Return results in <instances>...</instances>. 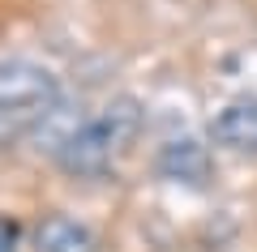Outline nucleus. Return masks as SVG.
Masks as SVG:
<instances>
[{
    "mask_svg": "<svg viewBox=\"0 0 257 252\" xmlns=\"http://www.w3.org/2000/svg\"><path fill=\"white\" fill-rule=\"evenodd\" d=\"M142 133V103L133 94H116L99 107V116H86L69 141L60 145L56 162L77 180H94L138 141Z\"/></svg>",
    "mask_w": 257,
    "mask_h": 252,
    "instance_id": "nucleus-1",
    "label": "nucleus"
},
{
    "mask_svg": "<svg viewBox=\"0 0 257 252\" xmlns=\"http://www.w3.org/2000/svg\"><path fill=\"white\" fill-rule=\"evenodd\" d=\"M56 103H60V81L52 69L35 60H5L0 64V145L35 133Z\"/></svg>",
    "mask_w": 257,
    "mask_h": 252,
    "instance_id": "nucleus-2",
    "label": "nucleus"
},
{
    "mask_svg": "<svg viewBox=\"0 0 257 252\" xmlns=\"http://www.w3.org/2000/svg\"><path fill=\"white\" fill-rule=\"evenodd\" d=\"M159 175L176 184H206L210 180V150L197 137H176L159 150Z\"/></svg>",
    "mask_w": 257,
    "mask_h": 252,
    "instance_id": "nucleus-3",
    "label": "nucleus"
},
{
    "mask_svg": "<svg viewBox=\"0 0 257 252\" xmlns=\"http://www.w3.org/2000/svg\"><path fill=\"white\" fill-rule=\"evenodd\" d=\"M210 137L227 150L240 154H257V99H236L214 116Z\"/></svg>",
    "mask_w": 257,
    "mask_h": 252,
    "instance_id": "nucleus-4",
    "label": "nucleus"
},
{
    "mask_svg": "<svg viewBox=\"0 0 257 252\" xmlns=\"http://www.w3.org/2000/svg\"><path fill=\"white\" fill-rule=\"evenodd\" d=\"M35 243H39V252H99V235L69 214L43 218L35 231Z\"/></svg>",
    "mask_w": 257,
    "mask_h": 252,
    "instance_id": "nucleus-5",
    "label": "nucleus"
},
{
    "mask_svg": "<svg viewBox=\"0 0 257 252\" xmlns=\"http://www.w3.org/2000/svg\"><path fill=\"white\" fill-rule=\"evenodd\" d=\"M0 252H18V222L0 218Z\"/></svg>",
    "mask_w": 257,
    "mask_h": 252,
    "instance_id": "nucleus-6",
    "label": "nucleus"
}]
</instances>
